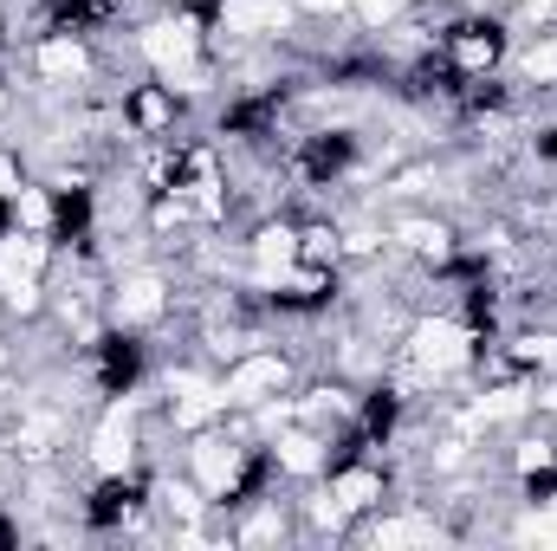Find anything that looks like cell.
<instances>
[{
  "label": "cell",
  "mask_w": 557,
  "mask_h": 551,
  "mask_svg": "<svg viewBox=\"0 0 557 551\" xmlns=\"http://www.w3.org/2000/svg\"><path fill=\"white\" fill-rule=\"evenodd\" d=\"M499 52H506L499 20H460V26H447V39H441V59H447L460 78L493 72V65H499Z\"/></svg>",
  "instance_id": "cell-1"
},
{
  "label": "cell",
  "mask_w": 557,
  "mask_h": 551,
  "mask_svg": "<svg viewBox=\"0 0 557 551\" xmlns=\"http://www.w3.org/2000/svg\"><path fill=\"white\" fill-rule=\"evenodd\" d=\"M137 370H143L137 338H104V344H98V383H104L111 396H124V390L137 383Z\"/></svg>",
  "instance_id": "cell-2"
},
{
  "label": "cell",
  "mask_w": 557,
  "mask_h": 551,
  "mask_svg": "<svg viewBox=\"0 0 557 551\" xmlns=\"http://www.w3.org/2000/svg\"><path fill=\"white\" fill-rule=\"evenodd\" d=\"M350 156H357V143L344 137V131L311 137V143H305V156H298V175H305V182H331L337 169H350Z\"/></svg>",
  "instance_id": "cell-3"
},
{
  "label": "cell",
  "mask_w": 557,
  "mask_h": 551,
  "mask_svg": "<svg viewBox=\"0 0 557 551\" xmlns=\"http://www.w3.org/2000/svg\"><path fill=\"white\" fill-rule=\"evenodd\" d=\"M137 500H143L137 480H104V487L91 493V506H85V513H91V526H117V519H131V513H137Z\"/></svg>",
  "instance_id": "cell-4"
},
{
  "label": "cell",
  "mask_w": 557,
  "mask_h": 551,
  "mask_svg": "<svg viewBox=\"0 0 557 551\" xmlns=\"http://www.w3.org/2000/svg\"><path fill=\"white\" fill-rule=\"evenodd\" d=\"M85 228H91V195H85V188H65V195L52 201V234H59V241H85Z\"/></svg>",
  "instance_id": "cell-5"
},
{
  "label": "cell",
  "mask_w": 557,
  "mask_h": 551,
  "mask_svg": "<svg viewBox=\"0 0 557 551\" xmlns=\"http://www.w3.org/2000/svg\"><path fill=\"white\" fill-rule=\"evenodd\" d=\"M111 13H117V0H65V7L52 13V26H59V33H78V26L111 20Z\"/></svg>",
  "instance_id": "cell-6"
},
{
  "label": "cell",
  "mask_w": 557,
  "mask_h": 551,
  "mask_svg": "<svg viewBox=\"0 0 557 551\" xmlns=\"http://www.w3.org/2000/svg\"><path fill=\"white\" fill-rule=\"evenodd\" d=\"M396 428V396L383 390V396H370V409H363V441H383Z\"/></svg>",
  "instance_id": "cell-7"
},
{
  "label": "cell",
  "mask_w": 557,
  "mask_h": 551,
  "mask_svg": "<svg viewBox=\"0 0 557 551\" xmlns=\"http://www.w3.org/2000/svg\"><path fill=\"white\" fill-rule=\"evenodd\" d=\"M460 105H467V111H493V105H499V85L480 72V78H467V85H460Z\"/></svg>",
  "instance_id": "cell-8"
},
{
  "label": "cell",
  "mask_w": 557,
  "mask_h": 551,
  "mask_svg": "<svg viewBox=\"0 0 557 551\" xmlns=\"http://www.w3.org/2000/svg\"><path fill=\"white\" fill-rule=\"evenodd\" d=\"M273 111H278V91H273V98H260V105H240V111L227 118V131H260Z\"/></svg>",
  "instance_id": "cell-9"
},
{
  "label": "cell",
  "mask_w": 557,
  "mask_h": 551,
  "mask_svg": "<svg viewBox=\"0 0 557 551\" xmlns=\"http://www.w3.org/2000/svg\"><path fill=\"white\" fill-rule=\"evenodd\" d=\"M260 480H267V454H253V461H247V474H240V487H234V500H247V493H253Z\"/></svg>",
  "instance_id": "cell-10"
},
{
  "label": "cell",
  "mask_w": 557,
  "mask_h": 551,
  "mask_svg": "<svg viewBox=\"0 0 557 551\" xmlns=\"http://www.w3.org/2000/svg\"><path fill=\"white\" fill-rule=\"evenodd\" d=\"M137 118H143V124H156V118H169V98H156V91H143V98H137Z\"/></svg>",
  "instance_id": "cell-11"
},
{
  "label": "cell",
  "mask_w": 557,
  "mask_h": 551,
  "mask_svg": "<svg viewBox=\"0 0 557 551\" xmlns=\"http://www.w3.org/2000/svg\"><path fill=\"white\" fill-rule=\"evenodd\" d=\"M525 487H532V500H545V493H557V474H532Z\"/></svg>",
  "instance_id": "cell-12"
},
{
  "label": "cell",
  "mask_w": 557,
  "mask_h": 551,
  "mask_svg": "<svg viewBox=\"0 0 557 551\" xmlns=\"http://www.w3.org/2000/svg\"><path fill=\"white\" fill-rule=\"evenodd\" d=\"M539 156H557V131H545V137H539Z\"/></svg>",
  "instance_id": "cell-13"
},
{
  "label": "cell",
  "mask_w": 557,
  "mask_h": 551,
  "mask_svg": "<svg viewBox=\"0 0 557 551\" xmlns=\"http://www.w3.org/2000/svg\"><path fill=\"white\" fill-rule=\"evenodd\" d=\"M0 546H13V526H7V519H0Z\"/></svg>",
  "instance_id": "cell-14"
},
{
  "label": "cell",
  "mask_w": 557,
  "mask_h": 551,
  "mask_svg": "<svg viewBox=\"0 0 557 551\" xmlns=\"http://www.w3.org/2000/svg\"><path fill=\"white\" fill-rule=\"evenodd\" d=\"M0 221H7V215H0Z\"/></svg>",
  "instance_id": "cell-15"
}]
</instances>
